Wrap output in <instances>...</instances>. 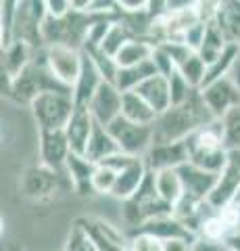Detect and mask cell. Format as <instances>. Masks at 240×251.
<instances>
[{"mask_svg":"<svg viewBox=\"0 0 240 251\" xmlns=\"http://www.w3.org/2000/svg\"><path fill=\"white\" fill-rule=\"evenodd\" d=\"M177 170H180V176L184 182V195H188L192 199H198V201H207V197L211 195L213 186H215L218 174L200 168L192 161L182 163Z\"/></svg>","mask_w":240,"mask_h":251,"instance_id":"9a60e30c","label":"cell"},{"mask_svg":"<svg viewBox=\"0 0 240 251\" xmlns=\"http://www.w3.org/2000/svg\"><path fill=\"white\" fill-rule=\"evenodd\" d=\"M90 13H105V15H121L117 9V0H92Z\"/></svg>","mask_w":240,"mask_h":251,"instance_id":"60d3db41","label":"cell"},{"mask_svg":"<svg viewBox=\"0 0 240 251\" xmlns=\"http://www.w3.org/2000/svg\"><path fill=\"white\" fill-rule=\"evenodd\" d=\"M153 63H154V67H157V72H159V74L172 75V74L175 72V63H174V59H172V54H169L161 44H154Z\"/></svg>","mask_w":240,"mask_h":251,"instance_id":"d590c367","label":"cell"},{"mask_svg":"<svg viewBox=\"0 0 240 251\" xmlns=\"http://www.w3.org/2000/svg\"><path fill=\"white\" fill-rule=\"evenodd\" d=\"M219 4H221V0H196L195 11L198 15V19L209 23V21L215 19V15H218V11H219Z\"/></svg>","mask_w":240,"mask_h":251,"instance_id":"74e56055","label":"cell"},{"mask_svg":"<svg viewBox=\"0 0 240 251\" xmlns=\"http://www.w3.org/2000/svg\"><path fill=\"white\" fill-rule=\"evenodd\" d=\"M177 72H180L186 80L195 86V88H200V86L205 84V75H207V61L200 57L196 50H192L188 57L180 63Z\"/></svg>","mask_w":240,"mask_h":251,"instance_id":"f546056e","label":"cell"},{"mask_svg":"<svg viewBox=\"0 0 240 251\" xmlns=\"http://www.w3.org/2000/svg\"><path fill=\"white\" fill-rule=\"evenodd\" d=\"M138 94L149 100L151 107L157 113H163L167 107H172V90H169V75L165 74H153L144 82H140L134 88Z\"/></svg>","mask_w":240,"mask_h":251,"instance_id":"ffe728a7","label":"cell"},{"mask_svg":"<svg viewBox=\"0 0 240 251\" xmlns=\"http://www.w3.org/2000/svg\"><path fill=\"white\" fill-rule=\"evenodd\" d=\"M117 9L121 15H134L149 11V0H117Z\"/></svg>","mask_w":240,"mask_h":251,"instance_id":"f35d334b","label":"cell"},{"mask_svg":"<svg viewBox=\"0 0 240 251\" xmlns=\"http://www.w3.org/2000/svg\"><path fill=\"white\" fill-rule=\"evenodd\" d=\"M149 163H146L144 157L131 155L128 163L123 168H119L117 172V180H115V186L109 197H113L115 201H126L131 199L136 195V191L140 188L142 180L149 174Z\"/></svg>","mask_w":240,"mask_h":251,"instance_id":"7c38bea8","label":"cell"},{"mask_svg":"<svg viewBox=\"0 0 240 251\" xmlns=\"http://www.w3.org/2000/svg\"><path fill=\"white\" fill-rule=\"evenodd\" d=\"M130 249L138 251H163V241L154 237L149 230H138L134 237H130Z\"/></svg>","mask_w":240,"mask_h":251,"instance_id":"e575fe53","label":"cell"},{"mask_svg":"<svg viewBox=\"0 0 240 251\" xmlns=\"http://www.w3.org/2000/svg\"><path fill=\"white\" fill-rule=\"evenodd\" d=\"M65 249H75V251H96V243L92 239L88 228L82 224V220L77 218L71 224V228L67 232L65 239Z\"/></svg>","mask_w":240,"mask_h":251,"instance_id":"d6a6232c","label":"cell"},{"mask_svg":"<svg viewBox=\"0 0 240 251\" xmlns=\"http://www.w3.org/2000/svg\"><path fill=\"white\" fill-rule=\"evenodd\" d=\"M154 52V42L151 38H142V36H131L130 40L121 46V50L117 52V63L119 67L123 65H136V63L149 61Z\"/></svg>","mask_w":240,"mask_h":251,"instance_id":"484cf974","label":"cell"},{"mask_svg":"<svg viewBox=\"0 0 240 251\" xmlns=\"http://www.w3.org/2000/svg\"><path fill=\"white\" fill-rule=\"evenodd\" d=\"M105 82V75L100 74V69L96 67L94 59L84 50V65H82V72L77 75V80L71 86V92H73V99H75V105H82V107H88L90 99L94 97V92L98 90V86Z\"/></svg>","mask_w":240,"mask_h":251,"instance_id":"ac0fdd59","label":"cell"},{"mask_svg":"<svg viewBox=\"0 0 240 251\" xmlns=\"http://www.w3.org/2000/svg\"><path fill=\"white\" fill-rule=\"evenodd\" d=\"M238 186H240V170L230 159L228 166L218 174V180H215V186H213L211 195L207 197V203L215 209L228 205V203L232 201V197H234Z\"/></svg>","mask_w":240,"mask_h":251,"instance_id":"7402d4cb","label":"cell"},{"mask_svg":"<svg viewBox=\"0 0 240 251\" xmlns=\"http://www.w3.org/2000/svg\"><path fill=\"white\" fill-rule=\"evenodd\" d=\"M46 17H48V11L44 6V0H21L13 23V38H19V40L34 44L36 49H42V25Z\"/></svg>","mask_w":240,"mask_h":251,"instance_id":"8992f818","label":"cell"},{"mask_svg":"<svg viewBox=\"0 0 240 251\" xmlns=\"http://www.w3.org/2000/svg\"><path fill=\"white\" fill-rule=\"evenodd\" d=\"M82 224L88 228L92 234V239L96 243V251H121L130 249V239L123 237V232H119L111 222H107L103 218L94 216H84L80 218Z\"/></svg>","mask_w":240,"mask_h":251,"instance_id":"5bb4252c","label":"cell"},{"mask_svg":"<svg viewBox=\"0 0 240 251\" xmlns=\"http://www.w3.org/2000/svg\"><path fill=\"white\" fill-rule=\"evenodd\" d=\"M109 130L113 132V136L117 138L121 151L128 153V155L144 157L146 151H149L154 143L153 124H138V122H131L123 115L115 117V120L109 124Z\"/></svg>","mask_w":240,"mask_h":251,"instance_id":"52a82bcc","label":"cell"},{"mask_svg":"<svg viewBox=\"0 0 240 251\" xmlns=\"http://www.w3.org/2000/svg\"><path fill=\"white\" fill-rule=\"evenodd\" d=\"M96 161H92L88 155L84 153H69L65 161V174L71 184V191L86 197L92 195V174H94Z\"/></svg>","mask_w":240,"mask_h":251,"instance_id":"2e32d148","label":"cell"},{"mask_svg":"<svg viewBox=\"0 0 240 251\" xmlns=\"http://www.w3.org/2000/svg\"><path fill=\"white\" fill-rule=\"evenodd\" d=\"M157 74V67L153 63V57L149 61H142V63H136V65H123L119 67L117 77H115V84L121 88V92L126 90H134L138 84L144 82L149 75Z\"/></svg>","mask_w":240,"mask_h":251,"instance_id":"4316f807","label":"cell"},{"mask_svg":"<svg viewBox=\"0 0 240 251\" xmlns=\"http://www.w3.org/2000/svg\"><path fill=\"white\" fill-rule=\"evenodd\" d=\"M213 23L226 34L230 42L240 44V0H221Z\"/></svg>","mask_w":240,"mask_h":251,"instance_id":"cb8c5ba5","label":"cell"},{"mask_svg":"<svg viewBox=\"0 0 240 251\" xmlns=\"http://www.w3.org/2000/svg\"><path fill=\"white\" fill-rule=\"evenodd\" d=\"M219 120L223 130V143H226L228 151H238L240 149V105L232 107Z\"/></svg>","mask_w":240,"mask_h":251,"instance_id":"1f68e13d","label":"cell"},{"mask_svg":"<svg viewBox=\"0 0 240 251\" xmlns=\"http://www.w3.org/2000/svg\"><path fill=\"white\" fill-rule=\"evenodd\" d=\"M151 170L180 168L182 163L190 161L188 143L184 140H165V143H153V147L144 155Z\"/></svg>","mask_w":240,"mask_h":251,"instance_id":"4fadbf2b","label":"cell"},{"mask_svg":"<svg viewBox=\"0 0 240 251\" xmlns=\"http://www.w3.org/2000/svg\"><path fill=\"white\" fill-rule=\"evenodd\" d=\"M186 143H188L190 161L196 163V166L209 172H215V174H219L228 166L230 151L226 143H223V130L219 117H215V120L207 122L198 130H195L186 138Z\"/></svg>","mask_w":240,"mask_h":251,"instance_id":"3957f363","label":"cell"},{"mask_svg":"<svg viewBox=\"0 0 240 251\" xmlns=\"http://www.w3.org/2000/svg\"><path fill=\"white\" fill-rule=\"evenodd\" d=\"M228 44H230V40L226 38V34H223V31H221L218 25H215L213 21H209V23H207L205 38H203V42H200V46H198L196 52H198L207 63H211L215 57H219Z\"/></svg>","mask_w":240,"mask_h":251,"instance_id":"f1b7e54d","label":"cell"},{"mask_svg":"<svg viewBox=\"0 0 240 251\" xmlns=\"http://www.w3.org/2000/svg\"><path fill=\"white\" fill-rule=\"evenodd\" d=\"M154 172V184L161 195V199L175 205L184 195V182L177 168H165V170H153Z\"/></svg>","mask_w":240,"mask_h":251,"instance_id":"d4e9b609","label":"cell"},{"mask_svg":"<svg viewBox=\"0 0 240 251\" xmlns=\"http://www.w3.org/2000/svg\"><path fill=\"white\" fill-rule=\"evenodd\" d=\"M196 0H167V11H184V9H195Z\"/></svg>","mask_w":240,"mask_h":251,"instance_id":"7bdbcfd3","label":"cell"},{"mask_svg":"<svg viewBox=\"0 0 240 251\" xmlns=\"http://www.w3.org/2000/svg\"><path fill=\"white\" fill-rule=\"evenodd\" d=\"M169 90H172V105H177V103H184V100H188L198 88H195V86H192L175 69V72L169 75Z\"/></svg>","mask_w":240,"mask_h":251,"instance_id":"836d02e7","label":"cell"},{"mask_svg":"<svg viewBox=\"0 0 240 251\" xmlns=\"http://www.w3.org/2000/svg\"><path fill=\"white\" fill-rule=\"evenodd\" d=\"M130 38H131V31H130V27L126 25V21H123L121 15H119V17L113 19L111 27L107 29L103 42H100L96 49H100V50L107 52V54H111V57H117V52L121 50V46L126 44Z\"/></svg>","mask_w":240,"mask_h":251,"instance_id":"83f0119b","label":"cell"},{"mask_svg":"<svg viewBox=\"0 0 240 251\" xmlns=\"http://www.w3.org/2000/svg\"><path fill=\"white\" fill-rule=\"evenodd\" d=\"M44 6L50 17H63L69 11H73L71 0H44Z\"/></svg>","mask_w":240,"mask_h":251,"instance_id":"ab89813d","label":"cell"},{"mask_svg":"<svg viewBox=\"0 0 240 251\" xmlns=\"http://www.w3.org/2000/svg\"><path fill=\"white\" fill-rule=\"evenodd\" d=\"M75 107L71 88H52L38 94L29 105V111L38 128H65Z\"/></svg>","mask_w":240,"mask_h":251,"instance_id":"277c9868","label":"cell"},{"mask_svg":"<svg viewBox=\"0 0 240 251\" xmlns=\"http://www.w3.org/2000/svg\"><path fill=\"white\" fill-rule=\"evenodd\" d=\"M63 180H67L65 170H55L42 161H38L36 166L27 168L21 174L19 188L25 199L34 203H46V201H52L61 193Z\"/></svg>","mask_w":240,"mask_h":251,"instance_id":"5b68a950","label":"cell"},{"mask_svg":"<svg viewBox=\"0 0 240 251\" xmlns=\"http://www.w3.org/2000/svg\"><path fill=\"white\" fill-rule=\"evenodd\" d=\"M42 52L52 74L63 84L73 86L84 65V49L73 44H46Z\"/></svg>","mask_w":240,"mask_h":251,"instance_id":"ba28073f","label":"cell"},{"mask_svg":"<svg viewBox=\"0 0 240 251\" xmlns=\"http://www.w3.org/2000/svg\"><path fill=\"white\" fill-rule=\"evenodd\" d=\"M167 11V0H149V13L151 15H161Z\"/></svg>","mask_w":240,"mask_h":251,"instance_id":"ee69618b","label":"cell"},{"mask_svg":"<svg viewBox=\"0 0 240 251\" xmlns=\"http://www.w3.org/2000/svg\"><path fill=\"white\" fill-rule=\"evenodd\" d=\"M71 4H73L75 11H88L90 4H92V0H71Z\"/></svg>","mask_w":240,"mask_h":251,"instance_id":"f6af8a7d","label":"cell"},{"mask_svg":"<svg viewBox=\"0 0 240 251\" xmlns=\"http://www.w3.org/2000/svg\"><path fill=\"white\" fill-rule=\"evenodd\" d=\"M94 115L90 113L88 107H82L77 105L73 115L69 117V122L65 126V134L69 138V145H71V151L73 153H84L86 155V147H88V140L90 134L94 130Z\"/></svg>","mask_w":240,"mask_h":251,"instance_id":"e0dca14e","label":"cell"},{"mask_svg":"<svg viewBox=\"0 0 240 251\" xmlns=\"http://www.w3.org/2000/svg\"><path fill=\"white\" fill-rule=\"evenodd\" d=\"M42 49L36 52L34 61L25 69H21L17 75L9 77L6 74H2V94L13 99L17 105L29 107L38 94L52 90V88H71V86L63 84L52 74V69L48 67V63L44 59Z\"/></svg>","mask_w":240,"mask_h":251,"instance_id":"7a4b0ae2","label":"cell"},{"mask_svg":"<svg viewBox=\"0 0 240 251\" xmlns=\"http://www.w3.org/2000/svg\"><path fill=\"white\" fill-rule=\"evenodd\" d=\"M71 145L65 128H38V159L55 170H65Z\"/></svg>","mask_w":240,"mask_h":251,"instance_id":"9c48e42d","label":"cell"},{"mask_svg":"<svg viewBox=\"0 0 240 251\" xmlns=\"http://www.w3.org/2000/svg\"><path fill=\"white\" fill-rule=\"evenodd\" d=\"M117 168L109 161H98L92 174V193L94 195H111L115 180H117Z\"/></svg>","mask_w":240,"mask_h":251,"instance_id":"4dcf8cb0","label":"cell"},{"mask_svg":"<svg viewBox=\"0 0 240 251\" xmlns=\"http://www.w3.org/2000/svg\"><path fill=\"white\" fill-rule=\"evenodd\" d=\"M205 31H207V21L198 19L196 23H192L188 31H186V36H184V42L188 44L190 49L198 50V46H200V42H203V38H205Z\"/></svg>","mask_w":240,"mask_h":251,"instance_id":"8d00e7d4","label":"cell"},{"mask_svg":"<svg viewBox=\"0 0 240 251\" xmlns=\"http://www.w3.org/2000/svg\"><path fill=\"white\" fill-rule=\"evenodd\" d=\"M38 50L40 49H36L34 44L25 40H19V38H13L11 42L2 44V74L9 77L17 75L21 69H25L34 61Z\"/></svg>","mask_w":240,"mask_h":251,"instance_id":"d6986e66","label":"cell"},{"mask_svg":"<svg viewBox=\"0 0 240 251\" xmlns=\"http://www.w3.org/2000/svg\"><path fill=\"white\" fill-rule=\"evenodd\" d=\"M228 77L232 82H234L238 88H240V49H238V52H236V57H234V61H232V65H230V72H228Z\"/></svg>","mask_w":240,"mask_h":251,"instance_id":"b9f144b4","label":"cell"},{"mask_svg":"<svg viewBox=\"0 0 240 251\" xmlns=\"http://www.w3.org/2000/svg\"><path fill=\"white\" fill-rule=\"evenodd\" d=\"M121 115L138 124H154L159 113L151 107V103L142 94H138L136 90H126L121 99Z\"/></svg>","mask_w":240,"mask_h":251,"instance_id":"603a6c76","label":"cell"},{"mask_svg":"<svg viewBox=\"0 0 240 251\" xmlns=\"http://www.w3.org/2000/svg\"><path fill=\"white\" fill-rule=\"evenodd\" d=\"M230 159H232V163H234V166L240 170V149H238V151H230Z\"/></svg>","mask_w":240,"mask_h":251,"instance_id":"bcb514c9","label":"cell"},{"mask_svg":"<svg viewBox=\"0 0 240 251\" xmlns=\"http://www.w3.org/2000/svg\"><path fill=\"white\" fill-rule=\"evenodd\" d=\"M215 120L209 111L207 103L200 97V90H196L188 100L167 107L163 113L157 115L153 128H154V143H165V140H184L200 126Z\"/></svg>","mask_w":240,"mask_h":251,"instance_id":"6da1fadb","label":"cell"},{"mask_svg":"<svg viewBox=\"0 0 240 251\" xmlns=\"http://www.w3.org/2000/svg\"><path fill=\"white\" fill-rule=\"evenodd\" d=\"M198 90L209 107V111L213 113V117H221L226 111H230L232 107L240 105V88L228 75L218 77V80L205 84L203 88H198Z\"/></svg>","mask_w":240,"mask_h":251,"instance_id":"30bf717a","label":"cell"},{"mask_svg":"<svg viewBox=\"0 0 240 251\" xmlns=\"http://www.w3.org/2000/svg\"><path fill=\"white\" fill-rule=\"evenodd\" d=\"M117 153H121V147L117 143V138L113 136V132L109 130V126L96 122L94 130H92V134H90V140H88L86 155L92 161L98 163V161H105Z\"/></svg>","mask_w":240,"mask_h":251,"instance_id":"44dd1931","label":"cell"},{"mask_svg":"<svg viewBox=\"0 0 240 251\" xmlns=\"http://www.w3.org/2000/svg\"><path fill=\"white\" fill-rule=\"evenodd\" d=\"M121 99H123V92L119 86L111 80H105L98 86L94 97L90 99L88 109H90V113L94 115L96 122L109 126L115 117L121 115Z\"/></svg>","mask_w":240,"mask_h":251,"instance_id":"8fae6325","label":"cell"}]
</instances>
